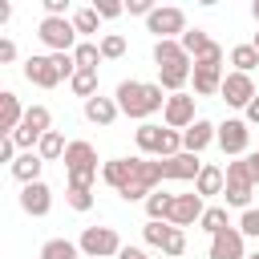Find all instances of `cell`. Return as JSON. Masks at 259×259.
Segmentation results:
<instances>
[{
  "label": "cell",
  "instance_id": "6da1fadb",
  "mask_svg": "<svg viewBox=\"0 0 259 259\" xmlns=\"http://www.w3.org/2000/svg\"><path fill=\"white\" fill-rule=\"evenodd\" d=\"M117 105H121V113L125 117H138V121H146L150 113H158V109H166V97H162V85H146V81H121L117 85Z\"/></svg>",
  "mask_w": 259,
  "mask_h": 259
},
{
  "label": "cell",
  "instance_id": "7a4b0ae2",
  "mask_svg": "<svg viewBox=\"0 0 259 259\" xmlns=\"http://www.w3.org/2000/svg\"><path fill=\"white\" fill-rule=\"evenodd\" d=\"M65 170H69V186H93V178H97V150L89 142H69Z\"/></svg>",
  "mask_w": 259,
  "mask_h": 259
},
{
  "label": "cell",
  "instance_id": "3957f363",
  "mask_svg": "<svg viewBox=\"0 0 259 259\" xmlns=\"http://www.w3.org/2000/svg\"><path fill=\"white\" fill-rule=\"evenodd\" d=\"M36 36H40V45L49 49V53H73L81 40V32H77V24L73 20H65V16H45L40 20V28H36Z\"/></svg>",
  "mask_w": 259,
  "mask_h": 259
},
{
  "label": "cell",
  "instance_id": "277c9868",
  "mask_svg": "<svg viewBox=\"0 0 259 259\" xmlns=\"http://www.w3.org/2000/svg\"><path fill=\"white\" fill-rule=\"evenodd\" d=\"M77 247H81V255H85V259H117L121 239H117V231H113V227H85V231H81V239H77Z\"/></svg>",
  "mask_w": 259,
  "mask_h": 259
},
{
  "label": "cell",
  "instance_id": "5b68a950",
  "mask_svg": "<svg viewBox=\"0 0 259 259\" xmlns=\"http://www.w3.org/2000/svg\"><path fill=\"white\" fill-rule=\"evenodd\" d=\"M146 28H150L158 40H178V36L186 32V12L174 8V4H162V8H154V12L146 16Z\"/></svg>",
  "mask_w": 259,
  "mask_h": 259
},
{
  "label": "cell",
  "instance_id": "8992f818",
  "mask_svg": "<svg viewBox=\"0 0 259 259\" xmlns=\"http://www.w3.org/2000/svg\"><path fill=\"white\" fill-rule=\"evenodd\" d=\"M219 150L223 154H231V158H243L247 154V146H251V125H247V117H227L223 125H219Z\"/></svg>",
  "mask_w": 259,
  "mask_h": 259
},
{
  "label": "cell",
  "instance_id": "52a82bcc",
  "mask_svg": "<svg viewBox=\"0 0 259 259\" xmlns=\"http://www.w3.org/2000/svg\"><path fill=\"white\" fill-rule=\"evenodd\" d=\"M259 89H255V81H251V73H227L223 77V89H219V97L227 101V105H239V109H247L251 105V97H255Z\"/></svg>",
  "mask_w": 259,
  "mask_h": 259
},
{
  "label": "cell",
  "instance_id": "ba28073f",
  "mask_svg": "<svg viewBox=\"0 0 259 259\" xmlns=\"http://www.w3.org/2000/svg\"><path fill=\"white\" fill-rule=\"evenodd\" d=\"M210 259H247V235L239 227L210 235Z\"/></svg>",
  "mask_w": 259,
  "mask_h": 259
},
{
  "label": "cell",
  "instance_id": "9c48e42d",
  "mask_svg": "<svg viewBox=\"0 0 259 259\" xmlns=\"http://www.w3.org/2000/svg\"><path fill=\"white\" fill-rule=\"evenodd\" d=\"M162 117H166L170 130H186V125H194V121H198V117H194V93H170Z\"/></svg>",
  "mask_w": 259,
  "mask_h": 259
},
{
  "label": "cell",
  "instance_id": "30bf717a",
  "mask_svg": "<svg viewBox=\"0 0 259 259\" xmlns=\"http://www.w3.org/2000/svg\"><path fill=\"white\" fill-rule=\"evenodd\" d=\"M202 210H206V202H202L198 190L174 194V206H170V219H166V223H174V227H194V223L202 219Z\"/></svg>",
  "mask_w": 259,
  "mask_h": 259
},
{
  "label": "cell",
  "instance_id": "8fae6325",
  "mask_svg": "<svg viewBox=\"0 0 259 259\" xmlns=\"http://www.w3.org/2000/svg\"><path fill=\"white\" fill-rule=\"evenodd\" d=\"M49 206H53V190L36 178V182H24L20 186V210L24 214H32V219H40V214H49Z\"/></svg>",
  "mask_w": 259,
  "mask_h": 259
},
{
  "label": "cell",
  "instance_id": "7c38bea8",
  "mask_svg": "<svg viewBox=\"0 0 259 259\" xmlns=\"http://www.w3.org/2000/svg\"><path fill=\"white\" fill-rule=\"evenodd\" d=\"M24 77L32 81V85H40V89H57L65 77H61V69L53 65V57H28L24 61Z\"/></svg>",
  "mask_w": 259,
  "mask_h": 259
},
{
  "label": "cell",
  "instance_id": "4fadbf2b",
  "mask_svg": "<svg viewBox=\"0 0 259 259\" xmlns=\"http://www.w3.org/2000/svg\"><path fill=\"white\" fill-rule=\"evenodd\" d=\"M162 170H166V178L194 182V178H198V170H202V162H198V154L182 150V154H174V158H162Z\"/></svg>",
  "mask_w": 259,
  "mask_h": 259
},
{
  "label": "cell",
  "instance_id": "5bb4252c",
  "mask_svg": "<svg viewBox=\"0 0 259 259\" xmlns=\"http://www.w3.org/2000/svg\"><path fill=\"white\" fill-rule=\"evenodd\" d=\"M214 138H219V125H214V121H206V117H198L194 125H186V130H182V146H186L190 154H202Z\"/></svg>",
  "mask_w": 259,
  "mask_h": 259
},
{
  "label": "cell",
  "instance_id": "9a60e30c",
  "mask_svg": "<svg viewBox=\"0 0 259 259\" xmlns=\"http://www.w3.org/2000/svg\"><path fill=\"white\" fill-rule=\"evenodd\" d=\"M190 81H194V93L198 97H214L223 89V65H194Z\"/></svg>",
  "mask_w": 259,
  "mask_h": 259
},
{
  "label": "cell",
  "instance_id": "2e32d148",
  "mask_svg": "<svg viewBox=\"0 0 259 259\" xmlns=\"http://www.w3.org/2000/svg\"><path fill=\"white\" fill-rule=\"evenodd\" d=\"M117 113H121V105H117V97H89L85 101V117L93 121V125H113L117 121Z\"/></svg>",
  "mask_w": 259,
  "mask_h": 259
},
{
  "label": "cell",
  "instance_id": "e0dca14e",
  "mask_svg": "<svg viewBox=\"0 0 259 259\" xmlns=\"http://www.w3.org/2000/svg\"><path fill=\"white\" fill-rule=\"evenodd\" d=\"M20 121H24V105H20V97L12 89H4L0 93V134H12Z\"/></svg>",
  "mask_w": 259,
  "mask_h": 259
},
{
  "label": "cell",
  "instance_id": "ac0fdd59",
  "mask_svg": "<svg viewBox=\"0 0 259 259\" xmlns=\"http://www.w3.org/2000/svg\"><path fill=\"white\" fill-rule=\"evenodd\" d=\"M40 166H45V158H40L36 150H20V158H16L8 170H12V178L24 186V182H36V178H40Z\"/></svg>",
  "mask_w": 259,
  "mask_h": 259
},
{
  "label": "cell",
  "instance_id": "d6986e66",
  "mask_svg": "<svg viewBox=\"0 0 259 259\" xmlns=\"http://www.w3.org/2000/svg\"><path fill=\"white\" fill-rule=\"evenodd\" d=\"M190 73H194L190 61H182V65H166V69H158V85H162L166 93H182L186 81H190Z\"/></svg>",
  "mask_w": 259,
  "mask_h": 259
},
{
  "label": "cell",
  "instance_id": "ffe728a7",
  "mask_svg": "<svg viewBox=\"0 0 259 259\" xmlns=\"http://www.w3.org/2000/svg\"><path fill=\"white\" fill-rule=\"evenodd\" d=\"M101 178H105V186L121 190V186L134 178V158H109V162L101 166Z\"/></svg>",
  "mask_w": 259,
  "mask_h": 259
},
{
  "label": "cell",
  "instance_id": "44dd1931",
  "mask_svg": "<svg viewBox=\"0 0 259 259\" xmlns=\"http://www.w3.org/2000/svg\"><path fill=\"white\" fill-rule=\"evenodd\" d=\"M194 190H198L202 198L223 194V190H227V170H219V166H202V170H198V178H194Z\"/></svg>",
  "mask_w": 259,
  "mask_h": 259
},
{
  "label": "cell",
  "instance_id": "7402d4cb",
  "mask_svg": "<svg viewBox=\"0 0 259 259\" xmlns=\"http://www.w3.org/2000/svg\"><path fill=\"white\" fill-rule=\"evenodd\" d=\"M182 61H190V53H186L178 40H154V65H158V69L182 65Z\"/></svg>",
  "mask_w": 259,
  "mask_h": 259
},
{
  "label": "cell",
  "instance_id": "603a6c76",
  "mask_svg": "<svg viewBox=\"0 0 259 259\" xmlns=\"http://www.w3.org/2000/svg\"><path fill=\"white\" fill-rule=\"evenodd\" d=\"M162 134H166L162 125L142 121V125L134 130V142H138V150H142V154H158V150H162Z\"/></svg>",
  "mask_w": 259,
  "mask_h": 259
},
{
  "label": "cell",
  "instance_id": "cb8c5ba5",
  "mask_svg": "<svg viewBox=\"0 0 259 259\" xmlns=\"http://www.w3.org/2000/svg\"><path fill=\"white\" fill-rule=\"evenodd\" d=\"M170 235H174V223H166V219H150V223L142 227V239H146L150 247H158V251H166Z\"/></svg>",
  "mask_w": 259,
  "mask_h": 259
},
{
  "label": "cell",
  "instance_id": "d4e9b609",
  "mask_svg": "<svg viewBox=\"0 0 259 259\" xmlns=\"http://www.w3.org/2000/svg\"><path fill=\"white\" fill-rule=\"evenodd\" d=\"M65 150H69V142L61 138V130H49V134L36 142V154H40L45 162H57V158H65Z\"/></svg>",
  "mask_w": 259,
  "mask_h": 259
},
{
  "label": "cell",
  "instance_id": "484cf974",
  "mask_svg": "<svg viewBox=\"0 0 259 259\" xmlns=\"http://www.w3.org/2000/svg\"><path fill=\"white\" fill-rule=\"evenodd\" d=\"M69 89L77 93V97H97V69H77L73 73V81H69Z\"/></svg>",
  "mask_w": 259,
  "mask_h": 259
},
{
  "label": "cell",
  "instance_id": "4316f807",
  "mask_svg": "<svg viewBox=\"0 0 259 259\" xmlns=\"http://www.w3.org/2000/svg\"><path fill=\"white\" fill-rule=\"evenodd\" d=\"M227 186L255 190V178H251V166H247V158H235V162H227Z\"/></svg>",
  "mask_w": 259,
  "mask_h": 259
},
{
  "label": "cell",
  "instance_id": "83f0119b",
  "mask_svg": "<svg viewBox=\"0 0 259 259\" xmlns=\"http://www.w3.org/2000/svg\"><path fill=\"white\" fill-rule=\"evenodd\" d=\"M40 259H81V247L69 243V239H49L40 247Z\"/></svg>",
  "mask_w": 259,
  "mask_h": 259
},
{
  "label": "cell",
  "instance_id": "f1b7e54d",
  "mask_svg": "<svg viewBox=\"0 0 259 259\" xmlns=\"http://www.w3.org/2000/svg\"><path fill=\"white\" fill-rule=\"evenodd\" d=\"M198 227H202L206 235H219V231H227V227H231V219H227V206H206V210H202V219H198Z\"/></svg>",
  "mask_w": 259,
  "mask_h": 259
},
{
  "label": "cell",
  "instance_id": "f546056e",
  "mask_svg": "<svg viewBox=\"0 0 259 259\" xmlns=\"http://www.w3.org/2000/svg\"><path fill=\"white\" fill-rule=\"evenodd\" d=\"M73 57H77V69H97L105 57H101V45H93V40H81L77 49H73Z\"/></svg>",
  "mask_w": 259,
  "mask_h": 259
},
{
  "label": "cell",
  "instance_id": "4dcf8cb0",
  "mask_svg": "<svg viewBox=\"0 0 259 259\" xmlns=\"http://www.w3.org/2000/svg\"><path fill=\"white\" fill-rule=\"evenodd\" d=\"M231 65H235L239 73H251V69L259 65V49H255V45H235V49H231Z\"/></svg>",
  "mask_w": 259,
  "mask_h": 259
},
{
  "label": "cell",
  "instance_id": "1f68e13d",
  "mask_svg": "<svg viewBox=\"0 0 259 259\" xmlns=\"http://www.w3.org/2000/svg\"><path fill=\"white\" fill-rule=\"evenodd\" d=\"M170 206H174V194H166V190H154L146 198V214L150 219H170Z\"/></svg>",
  "mask_w": 259,
  "mask_h": 259
},
{
  "label": "cell",
  "instance_id": "d6a6232c",
  "mask_svg": "<svg viewBox=\"0 0 259 259\" xmlns=\"http://www.w3.org/2000/svg\"><path fill=\"white\" fill-rule=\"evenodd\" d=\"M73 24H77L81 36H93L101 28V16H97V8H81V12H73Z\"/></svg>",
  "mask_w": 259,
  "mask_h": 259
},
{
  "label": "cell",
  "instance_id": "836d02e7",
  "mask_svg": "<svg viewBox=\"0 0 259 259\" xmlns=\"http://www.w3.org/2000/svg\"><path fill=\"white\" fill-rule=\"evenodd\" d=\"M178 45H182V49H186V53H190V57H198V53H202V49H206V45H210V36H206V32H202V28H186V32H182V36H178Z\"/></svg>",
  "mask_w": 259,
  "mask_h": 259
},
{
  "label": "cell",
  "instance_id": "e575fe53",
  "mask_svg": "<svg viewBox=\"0 0 259 259\" xmlns=\"http://www.w3.org/2000/svg\"><path fill=\"white\" fill-rule=\"evenodd\" d=\"M101 57H105V61L125 57V36H121V32H105V36H101Z\"/></svg>",
  "mask_w": 259,
  "mask_h": 259
},
{
  "label": "cell",
  "instance_id": "d590c367",
  "mask_svg": "<svg viewBox=\"0 0 259 259\" xmlns=\"http://www.w3.org/2000/svg\"><path fill=\"white\" fill-rule=\"evenodd\" d=\"M186 146H182V130H170L166 125V134H162V150H158V158H174V154H182Z\"/></svg>",
  "mask_w": 259,
  "mask_h": 259
},
{
  "label": "cell",
  "instance_id": "8d00e7d4",
  "mask_svg": "<svg viewBox=\"0 0 259 259\" xmlns=\"http://www.w3.org/2000/svg\"><path fill=\"white\" fill-rule=\"evenodd\" d=\"M65 202H69L73 210H89V206H93V190H89V186H69V190H65Z\"/></svg>",
  "mask_w": 259,
  "mask_h": 259
},
{
  "label": "cell",
  "instance_id": "74e56055",
  "mask_svg": "<svg viewBox=\"0 0 259 259\" xmlns=\"http://www.w3.org/2000/svg\"><path fill=\"white\" fill-rule=\"evenodd\" d=\"M89 8H97V16H101V20H113V16H121V12H125V0H93Z\"/></svg>",
  "mask_w": 259,
  "mask_h": 259
},
{
  "label": "cell",
  "instance_id": "f35d334b",
  "mask_svg": "<svg viewBox=\"0 0 259 259\" xmlns=\"http://www.w3.org/2000/svg\"><path fill=\"white\" fill-rule=\"evenodd\" d=\"M239 231H243L247 239H259V206H247V210H243V219H239Z\"/></svg>",
  "mask_w": 259,
  "mask_h": 259
},
{
  "label": "cell",
  "instance_id": "ab89813d",
  "mask_svg": "<svg viewBox=\"0 0 259 259\" xmlns=\"http://www.w3.org/2000/svg\"><path fill=\"white\" fill-rule=\"evenodd\" d=\"M49 57H53V65L61 69V77L73 81V73H77V57H73V53H49Z\"/></svg>",
  "mask_w": 259,
  "mask_h": 259
},
{
  "label": "cell",
  "instance_id": "60d3db41",
  "mask_svg": "<svg viewBox=\"0 0 259 259\" xmlns=\"http://www.w3.org/2000/svg\"><path fill=\"white\" fill-rule=\"evenodd\" d=\"M194 65H223V45H214V40H210V45L194 57Z\"/></svg>",
  "mask_w": 259,
  "mask_h": 259
},
{
  "label": "cell",
  "instance_id": "b9f144b4",
  "mask_svg": "<svg viewBox=\"0 0 259 259\" xmlns=\"http://www.w3.org/2000/svg\"><path fill=\"white\" fill-rule=\"evenodd\" d=\"M16 150H20V146H16V142H12V134H4V138H0V162H8V166H12V162H16V158H20V154H16Z\"/></svg>",
  "mask_w": 259,
  "mask_h": 259
},
{
  "label": "cell",
  "instance_id": "7bdbcfd3",
  "mask_svg": "<svg viewBox=\"0 0 259 259\" xmlns=\"http://www.w3.org/2000/svg\"><path fill=\"white\" fill-rule=\"evenodd\" d=\"M182 251H186V235H182V227H174V235H170V243H166V255L178 259Z\"/></svg>",
  "mask_w": 259,
  "mask_h": 259
},
{
  "label": "cell",
  "instance_id": "ee69618b",
  "mask_svg": "<svg viewBox=\"0 0 259 259\" xmlns=\"http://www.w3.org/2000/svg\"><path fill=\"white\" fill-rule=\"evenodd\" d=\"M158 8V0H125V12L130 16H150Z\"/></svg>",
  "mask_w": 259,
  "mask_h": 259
},
{
  "label": "cell",
  "instance_id": "f6af8a7d",
  "mask_svg": "<svg viewBox=\"0 0 259 259\" xmlns=\"http://www.w3.org/2000/svg\"><path fill=\"white\" fill-rule=\"evenodd\" d=\"M40 4H45V16H65L73 0H40Z\"/></svg>",
  "mask_w": 259,
  "mask_h": 259
},
{
  "label": "cell",
  "instance_id": "bcb514c9",
  "mask_svg": "<svg viewBox=\"0 0 259 259\" xmlns=\"http://www.w3.org/2000/svg\"><path fill=\"white\" fill-rule=\"evenodd\" d=\"M0 61H4V65H12V61H16V40H12V36H4V40H0Z\"/></svg>",
  "mask_w": 259,
  "mask_h": 259
},
{
  "label": "cell",
  "instance_id": "7dc6e473",
  "mask_svg": "<svg viewBox=\"0 0 259 259\" xmlns=\"http://www.w3.org/2000/svg\"><path fill=\"white\" fill-rule=\"evenodd\" d=\"M247 125H259V93H255L251 105H247Z\"/></svg>",
  "mask_w": 259,
  "mask_h": 259
},
{
  "label": "cell",
  "instance_id": "c3c4849f",
  "mask_svg": "<svg viewBox=\"0 0 259 259\" xmlns=\"http://www.w3.org/2000/svg\"><path fill=\"white\" fill-rule=\"evenodd\" d=\"M117 259H150V255H146L142 247H121V251H117Z\"/></svg>",
  "mask_w": 259,
  "mask_h": 259
},
{
  "label": "cell",
  "instance_id": "681fc988",
  "mask_svg": "<svg viewBox=\"0 0 259 259\" xmlns=\"http://www.w3.org/2000/svg\"><path fill=\"white\" fill-rule=\"evenodd\" d=\"M12 20V0H0V24Z\"/></svg>",
  "mask_w": 259,
  "mask_h": 259
},
{
  "label": "cell",
  "instance_id": "f907efd6",
  "mask_svg": "<svg viewBox=\"0 0 259 259\" xmlns=\"http://www.w3.org/2000/svg\"><path fill=\"white\" fill-rule=\"evenodd\" d=\"M247 166H251V178L259 182V154H247Z\"/></svg>",
  "mask_w": 259,
  "mask_h": 259
},
{
  "label": "cell",
  "instance_id": "816d5d0a",
  "mask_svg": "<svg viewBox=\"0 0 259 259\" xmlns=\"http://www.w3.org/2000/svg\"><path fill=\"white\" fill-rule=\"evenodd\" d=\"M251 16H255V24H259V0H251Z\"/></svg>",
  "mask_w": 259,
  "mask_h": 259
},
{
  "label": "cell",
  "instance_id": "f5cc1de1",
  "mask_svg": "<svg viewBox=\"0 0 259 259\" xmlns=\"http://www.w3.org/2000/svg\"><path fill=\"white\" fill-rule=\"evenodd\" d=\"M198 4H202V8H214V4H219V0H198Z\"/></svg>",
  "mask_w": 259,
  "mask_h": 259
},
{
  "label": "cell",
  "instance_id": "db71d44e",
  "mask_svg": "<svg viewBox=\"0 0 259 259\" xmlns=\"http://www.w3.org/2000/svg\"><path fill=\"white\" fill-rule=\"evenodd\" d=\"M251 45H255V49H259V32H255V40H251Z\"/></svg>",
  "mask_w": 259,
  "mask_h": 259
},
{
  "label": "cell",
  "instance_id": "11a10c76",
  "mask_svg": "<svg viewBox=\"0 0 259 259\" xmlns=\"http://www.w3.org/2000/svg\"><path fill=\"white\" fill-rule=\"evenodd\" d=\"M247 259H259V251H255V255H247Z\"/></svg>",
  "mask_w": 259,
  "mask_h": 259
},
{
  "label": "cell",
  "instance_id": "9f6ffc18",
  "mask_svg": "<svg viewBox=\"0 0 259 259\" xmlns=\"http://www.w3.org/2000/svg\"><path fill=\"white\" fill-rule=\"evenodd\" d=\"M81 259H85V255H81Z\"/></svg>",
  "mask_w": 259,
  "mask_h": 259
}]
</instances>
